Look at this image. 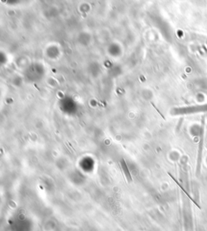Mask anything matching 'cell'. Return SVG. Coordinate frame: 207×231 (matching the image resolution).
Instances as JSON below:
<instances>
[{
	"label": "cell",
	"mask_w": 207,
	"mask_h": 231,
	"mask_svg": "<svg viewBox=\"0 0 207 231\" xmlns=\"http://www.w3.org/2000/svg\"><path fill=\"white\" fill-rule=\"evenodd\" d=\"M206 111H207V105L173 109L171 113L173 115H177V114H192V113H197V112Z\"/></svg>",
	"instance_id": "cell-1"
},
{
	"label": "cell",
	"mask_w": 207,
	"mask_h": 231,
	"mask_svg": "<svg viewBox=\"0 0 207 231\" xmlns=\"http://www.w3.org/2000/svg\"><path fill=\"white\" fill-rule=\"evenodd\" d=\"M205 117L203 116L202 118V125H201V131H200V141H199V150L198 156V163H197V171L196 174H200L201 170V163H202V155L203 149V141H204V133H205Z\"/></svg>",
	"instance_id": "cell-2"
},
{
	"label": "cell",
	"mask_w": 207,
	"mask_h": 231,
	"mask_svg": "<svg viewBox=\"0 0 207 231\" xmlns=\"http://www.w3.org/2000/svg\"><path fill=\"white\" fill-rule=\"evenodd\" d=\"M121 168H122V169H123V171H124V173H125V177H126V178H127L128 182H132V177H131V174H130L129 171V169H128L127 165H126V163H125V161L124 159H121Z\"/></svg>",
	"instance_id": "cell-3"
}]
</instances>
